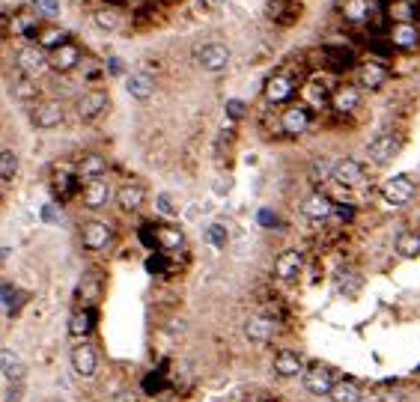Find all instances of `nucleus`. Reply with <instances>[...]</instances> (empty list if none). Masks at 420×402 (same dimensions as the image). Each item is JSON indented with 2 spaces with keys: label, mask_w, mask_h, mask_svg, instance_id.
Returning a JSON list of instances; mask_svg holds the SVG:
<instances>
[{
  "label": "nucleus",
  "mask_w": 420,
  "mask_h": 402,
  "mask_svg": "<svg viewBox=\"0 0 420 402\" xmlns=\"http://www.w3.org/2000/svg\"><path fill=\"white\" fill-rule=\"evenodd\" d=\"M358 84L363 89H379V87L388 84V69H384L382 63H375V60L363 63V66H358Z\"/></svg>",
  "instance_id": "24"
},
{
  "label": "nucleus",
  "mask_w": 420,
  "mask_h": 402,
  "mask_svg": "<svg viewBox=\"0 0 420 402\" xmlns=\"http://www.w3.org/2000/svg\"><path fill=\"white\" fill-rule=\"evenodd\" d=\"M137 236H140V241L147 244L149 251H158V239H156V227H152V223H143Z\"/></svg>",
  "instance_id": "45"
},
{
  "label": "nucleus",
  "mask_w": 420,
  "mask_h": 402,
  "mask_svg": "<svg viewBox=\"0 0 420 402\" xmlns=\"http://www.w3.org/2000/svg\"><path fill=\"white\" fill-rule=\"evenodd\" d=\"M110 239H114V227L105 221H87L84 227H81V244L87 251H105Z\"/></svg>",
  "instance_id": "8"
},
{
  "label": "nucleus",
  "mask_w": 420,
  "mask_h": 402,
  "mask_svg": "<svg viewBox=\"0 0 420 402\" xmlns=\"http://www.w3.org/2000/svg\"><path fill=\"white\" fill-rule=\"evenodd\" d=\"M331 402H361V385L352 382V378H337L334 387H331Z\"/></svg>",
  "instance_id": "28"
},
{
  "label": "nucleus",
  "mask_w": 420,
  "mask_h": 402,
  "mask_svg": "<svg viewBox=\"0 0 420 402\" xmlns=\"http://www.w3.org/2000/svg\"><path fill=\"white\" fill-rule=\"evenodd\" d=\"M370 51L379 54V57H391V54H393V45H391V39L373 36V39H370Z\"/></svg>",
  "instance_id": "44"
},
{
  "label": "nucleus",
  "mask_w": 420,
  "mask_h": 402,
  "mask_svg": "<svg viewBox=\"0 0 420 402\" xmlns=\"http://www.w3.org/2000/svg\"><path fill=\"white\" fill-rule=\"evenodd\" d=\"M75 191H78V176H75V170H69V167H57L51 176V194L57 203H63V200H69Z\"/></svg>",
  "instance_id": "17"
},
{
  "label": "nucleus",
  "mask_w": 420,
  "mask_h": 402,
  "mask_svg": "<svg viewBox=\"0 0 420 402\" xmlns=\"http://www.w3.org/2000/svg\"><path fill=\"white\" fill-rule=\"evenodd\" d=\"M388 39H391L393 48L412 51V48H417V27H414V24H393V30H391Z\"/></svg>",
  "instance_id": "30"
},
{
  "label": "nucleus",
  "mask_w": 420,
  "mask_h": 402,
  "mask_svg": "<svg viewBox=\"0 0 420 402\" xmlns=\"http://www.w3.org/2000/svg\"><path fill=\"white\" fill-rule=\"evenodd\" d=\"M24 301H27V295H24V292H18L13 283H0V310H3V313L15 316Z\"/></svg>",
  "instance_id": "31"
},
{
  "label": "nucleus",
  "mask_w": 420,
  "mask_h": 402,
  "mask_svg": "<svg viewBox=\"0 0 420 402\" xmlns=\"http://www.w3.org/2000/svg\"><path fill=\"white\" fill-rule=\"evenodd\" d=\"M81 63V48L75 42H63L60 48L48 51V69L54 72H72Z\"/></svg>",
  "instance_id": "12"
},
{
  "label": "nucleus",
  "mask_w": 420,
  "mask_h": 402,
  "mask_svg": "<svg viewBox=\"0 0 420 402\" xmlns=\"http://www.w3.org/2000/svg\"><path fill=\"white\" fill-rule=\"evenodd\" d=\"M156 239H158V251H179L185 244V236L176 227H156Z\"/></svg>",
  "instance_id": "36"
},
{
  "label": "nucleus",
  "mask_w": 420,
  "mask_h": 402,
  "mask_svg": "<svg viewBox=\"0 0 420 402\" xmlns=\"http://www.w3.org/2000/svg\"><path fill=\"white\" fill-rule=\"evenodd\" d=\"M197 63L203 66V72H220V69H227V63H230V48L227 45H220V42H206L197 48Z\"/></svg>",
  "instance_id": "9"
},
{
  "label": "nucleus",
  "mask_w": 420,
  "mask_h": 402,
  "mask_svg": "<svg viewBox=\"0 0 420 402\" xmlns=\"http://www.w3.org/2000/svg\"><path fill=\"white\" fill-rule=\"evenodd\" d=\"M331 179H334L340 188L352 191V188L367 185V170H363L361 161H355V158H340L337 164H331Z\"/></svg>",
  "instance_id": "3"
},
{
  "label": "nucleus",
  "mask_w": 420,
  "mask_h": 402,
  "mask_svg": "<svg viewBox=\"0 0 420 402\" xmlns=\"http://www.w3.org/2000/svg\"><path fill=\"white\" fill-rule=\"evenodd\" d=\"M278 328H280V322L274 316H269V313H253V316L245 322V334H248V340H253V343L274 340Z\"/></svg>",
  "instance_id": "10"
},
{
  "label": "nucleus",
  "mask_w": 420,
  "mask_h": 402,
  "mask_svg": "<svg viewBox=\"0 0 420 402\" xmlns=\"http://www.w3.org/2000/svg\"><path fill=\"white\" fill-rule=\"evenodd\" d=\"M274 373H278L280 378H298L304 373V357L292 352V349H283L274 355Z\"/></svg>",
  "instance_id": "22"
},
{
  "label": "nucleus",
  "mask_w": 420,
  "mask_h": 402,
  "mask_svg": "<svg viewBox=\"0 0 420 402\" xmlns=\"http://www.w3.org/2000/svg\"><path fill=\"white\" fill-rule=\"evenodd\" d=\"M325 63L334 72H343L349 66H355V51L352 48H325Z\"/></svg>",
  "instance_id": "35"
},
{
  "label": "nucleus",
  "mask_w": 420,
  "mask_h": 402,
  "mask_svg": "<svg viewBox=\"0 0 420 402\" xmlns=\"http://www.w3.org/2000/svg\"><path fill=\"white\" fill-rule=\"evenodd\" d=\"M167 387V375H164V370H152L147 373V378H143V394H161V390Z\"/></svg>",
  "instance_id": "40"
},
{
  "label": "nucleus",
  "mask_w": 420,
  "mask_h": 402,
  "mask_svg": "<svg viewBox=\"0 0 420 402\" xmlns=\"http://www.w3.org/2000/svg\"><path fill=\"white\" fill-rule=\"evenodd\" d=\"M167 268H170V256L164 253V251H152V253L147 256V271H149V274L161 277V274H167Z\"/></svg>",
  "instance_id": "38"
},
{
  "label": "nucleus",
  "mask_w": 420,
  "mask_h": 402,
  "mask_svg": "<svg viewBox=\"0 0 420 402\" xmlns=\"http://www.w3.org/2000/svg\"><path fill=\"white\" fill-rule=\"evenodd\" d=\"M331 209H334V200H331L328 194H322V191H316V194L301 200V215L307 221H328Z\"/></svg>",
  "instance_id": "18"
},
{
  "label": "nucleus",
  "mask_w": 420,
  "mask_h": 402,
  "mask_svg": "<svg viewBox=\"0 0 420 402\" xmlns=\"http://www.w3.org/2000/svg\"><path fill=\"white\" fill-rule=\"evenodd\" d=\"M6 256H9V251H6V248H0V265L6 262Z\"/></svg>",
  "instance_id": "54"
},
{
  "label": "nucleus",
  "mask_w": 420,
  "mask_h": 402,
  "mask_svg": "<svg viewBox=\"0 0 420 402\" xmlns=\"http://www.w3.org/2000/svg\"><path fill=\"white\" fill-rule=\"evenodd\" d=\"M114 197H117L119 211H126V215H135V211H140L143 203H147V191H143V185H140V182H126V185H119V191H117Z\"/></svg>",
  "instance_id": "13"
},
{
  "label": "nucleus",
  "mask_w": 420,
  "mask_h": 402,
  "mask_svg": "<svg viewBox=\"0 0 420 402\" xmlns=\"http://www.w3.org/2000/svg\"><path fill=\"white\" fill-rule=\"evenodd\" d=\"M98 295H102V274L98 271H87L81 277V283H78V301H81V307H93Z\"/></svg>",
  "instance_id": "25"
},
{
  "label": "nucleus",
  "mask_w": 420,
  "mask_h": 402,
  "mask_svg": "<svg viewBox=\"0 0 420 402\" xmlns=\"http://www.w3.org/2000/svg\"><path fill=\"white\" fill-rule=\"evenodd\" d=\"M206 241L212 244V248H227V241H230V232L224 223H212V227L206 230Z\"/></svg>",
  "instance_id": "41"
},
{
  "label": "nucleus",
  "mask_w": 420,
  "mask_h": 402,
  "mask_svg": "<svg viewBox=\"0 0 420 402\" xmlns=\"http://www.w3.org/2000/svg\"><path fill=\"white\" fill-rule=\"evenodd\" d=\"M331 218H334V221H352V218H355V206L334 203V209H331Z\"/></svg>",
  "instance_id": "47"
},
{
  "label": "nucleus",
  "mask_w": 420,
  "mask_h": 402,
  "mask_svg": "<svg viewBox=\"0 0 420 402\" xmlns=\"http://www.w3.org/2000/svg\"><path fill=\"white\" fill-rule=\"evenodd\" d=\"M0 373H3L9 382H24L27 366H24V361H21L13 349H0Z\"/></svg>",
  "instance_id": "27"
},
{
  "label": "nucleus",
  "mask_w": 420,
  "mask_h": 402,
  "mask_svg": "<svg viewBox=\"0 0 420 402\" xmlns=\"http://www.w3.org/2000/svg\"><path fill=\"white\" fill-rule=\"evenodd\" d=\"M304 96L310 98V105H319V107H322V105H328V96H331V93H328V87L322 84V77L316 75V77H310V84L304 87Z\"/></svg>",
  "instance_id": "37"
},
{
  "label": "nucleus",
  "mask_w": 420,
  "mask_h": 402,
  "mask_svg": "<svg viewBox=\"0 0 420 402\" xmlns=\"http://www.w3.org/2000/svg\"><path fill=\"white\" fill-rule=\"evenodd\" d=\"M15 66L27 81H36V77H42L48 72V54L42 51L39 45H27V48H21L15 54Z\"/></svg>",
  "instance_id": "2"
},
{
  "label": "nucleus",
  "mask_w": 420,
  "mask_h": 402,
  "mask_svg": "<svg viewBox=\"0 0 420 402\" xmlns=\"http://www.w3.org/2000/svg\"><path fill=\"white\" fill-rule=\"evenodd\" d=\"M328 105L334 107L337 114H343V117L352 114V110H355V107L361 105V93H358V87H349V84H346V87H337L334 93L328 96Z\"/></svg>",
  "instance_id": "23"
},
{
  "label": "nucleus",
  "mask_w": 420,
  "mask_h": 402,
  "mask_svg": "<svg viewBox=\"0 0 420 402\" xmlns=\"http://www.w3.org/2000/svg\"><path fill=\"white\" fill-rule=\"evenodd\" d=\"M295 77L292 75H286V72H278V75H271L269 81H265L262 87V98L265 102H271V105H286L290 98L295 96Z\"/></svg>",
  "instance_id": "5"
},
{
  "label": "nucleus",
  "mask_w": 420,
  "mask_h": 402,
  "mask_svg": "<svg viewBox=\"0 0 420 402\" xmlns=\"http://www.w3.org/2000/svg\"><path fill=\"white\" fill-rule=\"evenodd\" d=\"M156 206H158V211H161L164 218H173V215H176V209H173V203H170V197H167V194H158Z\"/></svg>",
  "instance_id": "50"
},
{
  "label": "nucleus",
  "mask_w": 420,
  "mask_h": 402,
  "mask_svg": "<svg viewBox=\"0 0 420 402\" xmlns=\"http://www.w3.org/2000/svg\"><path fill=\"white\" fill-rule=\"evenodd\" d=\"M301 268H304V256L298 253V251H283L278 260H274V277L283 283H292L298 274H301Z\"/></svg>",
  "instance_id": "15"
},
{
  "label": "nucleus",
  "mask_w": 420,
  "mask_h": 402,
  "mask_svg": "<svg viewBox=\"0 0 420 402\" xmlns=\"http://www.w3.org/2000/svg\"><path fill=\"white\" fill-rule=\"evenodd\" d=\"M393 248L400 256H405V260H414V256H420V232H400L393 241Z\"/></svg>",
  "instance_id": "34"
},
{
  "label": "nucleus",
  "mask_w": 420,
  "mask_h": 402,
  "mask_svg": "<svg viewBox=\"0 0 420 402\" xmlns=\"http://www.w3.org/2000/svg\"><path fill=\"white\" fill-rule=\"evenodd\" d=\"M107 107V93L105 89H90V93H84L78 98V117L84 122H93L96 117H102Z\"/></svg>",
  "instance_id": "16"
},
{
  "label": "nucleus",
  "mask_w": 420,
  "mask_h": 402,
  "mask_svg": "<svg viewBox=\"0 0 420 402\" xmlns=\"http://www.w3.org/2000/svg\"><path fill=\"white\" fill-rule=\"evenodd\" d=\"M396 152H400V137L391 134V131L375 134V137L370 140V147H367V155H370L373 164H388Z\"/></svg>",
  "instance_id": "11"
},
{
  "label": "nucleus",
  "mask_w": 420,
  "mask_h": 402,
  "mask_svg": "<svg viewBox=\"0 0 420 402\" xmlns=\"http://www.w3.org/2000/svg\"><path fill=\"white\" fill-rule=\"evenodd\" d=\"M69 364H72L75 375H81V378H93V375H96V370H98V352H96V345H93V343H87V340H81V343L72 349Z\"/></svg>",
  "instance_id": "6"
},
{
  "label": "nucleus",
  "mask_w": 420,
  "mask_h": 402,
  "mask_svg": "<svg viewBox=\"0 0 420 402\" xmlns=\"http://www.w3.org/2000/svg\"><path fill=\"white\" fill-rule=\"evenodd\" d=\"M96 328V307H78L69 316V334L75 340H87Z\"/></svg>",
  "instance_id": "21"
},
{
  "label": "nucleus",
  "mask_w": 420,
  "mask_h": 402,
  "mask_svg": "<svg viewBox=\"0 0 420 402\" xmlns=\"http://www.w3.org/2000/svg\"><path fill=\"white\" fill-rule=\"evenodd\" d=\"M93 21H96V27H102V30L119 27V15L114 13V9H98V13H93Z\"/></svg>",
  "instance_id": "42"
},
{
  "label": "nucleus",
  "mask_w": 420,
  "mask_h": 402,
  "mask_svg": "<svg viewBox=\"0 0 420 402\" xmlns=\"http://www.w3.org/2000/svg\"><path fill=\"white\" fill-rule=\"evenodd\" d=\"M310 119H313V114H310V107L307 105H290L280 114V131L286 134V137H298V134H304L307 128H310Z\"/></svg>",
  "instance_id": "7"
},
{
  "label": "nucleus",
  "mask_w": 420,
  "mask_h": 402,
  "mask_svg": "<svg viewBox=\"0 0 420 402\" xmlns=\"http://www.w3.org/2000/svg\"><path fill=\"white\" fill-rule=\"evenodd\" d=\"M81 200H84V206L87 209H102L107 200H110V185H107V179H90V182H84L81 188Z\"/></svg>",
  "instance_id": "20"
},
{
  "label": "nucleus",
  "mask_w": 420,
  "mask_h": 402,
  "mask_svg": "<svg viewBox=\"0 0 420 402\" xmlns=\"http://www.w3.org/2000/svg\"><path fill=\"white\" fill-rule=\"evenodd\" d=\"M42 218H45L48 223H60L63 221V211L57 209V203H48L45 209H42Z\"/></svg>",
  "instance_id": "51"
},
{
  "label": "nucleus",
  "mask_w": 420,
  "mask_h": 402,
  "mask_svg": "<svg viewBox=\"0 0 420 402\" xmlns=\"http://www.w3.org/2000/svg\"><path fill=\"white\" fill-rule=\"evenodd\" d=\"M126 89H128L131 98H137V102H147V98L156 93V77L147 75V72H135V75H128Z\"/></svg>",
  "instance_id": "26"
},
{
  "label": "nucleus",
  "mask_w": 420,
  "mask_h": 402,
  "mask_svg": "<svg viewBox=\"0 0 420 402\" xmlns=\"http://www.w3.org/2000/svg\"><path fill=\"white\" fill-rule=\"evenodd\" d=\"M63 42H69V33L63 27H45V30L39 27V33H36V45L42 51H54V48H60Z\"/></svg>",
  "instance_id": "33"
},
{
  "label": "nucleus",
  "mask_w": 420,
  "mask_h": 402,
  "mask_svg": "<svg viewBox=\"0 0 420 402\" xmlns=\"http://www.w3.org/2000/svg\"><path fill=\"white\" fill-rule=\"evenodd\" d=\"M21 396H24V382H9L6 387V402H21Z\"/></svg>",
  "instance_id": "49"
},
{
  "label": "nucleus",
  "mask_w": 420,
  "mask_h": 402,
  "mask_svg": "<svg viewBox=\"0 0 420 402\" xmlns=\"http://www.w3.org/2000/svg\"><path fill=\"white\" fill-rule=\"evenodd\" d=\"M301 378H304V387L310 390L313 396H328L337 382V370L328 364H310V366H304Z\"/></svg>",
  "instance_id": "1"
},
{
  "label": "nucleus",
  "mask_w": 420,
  "mask_h": 402,
  "mask_svg": "<svg viewBox=\"0 0 420 402\" xmlns=\"http://www.w3.org/2000/svg\"><path fill=\"white\" fill-rule=\"evenodd\" d=\"M30 119H33V126L42 128V131L57 128L60 122H63V105L60 102H51V98H48V102H39L36 107H33Z\"/></svg>",
  "instance_id": "14"
},
{
  "label": "nucleus",
  "mask_w": 420,
  "mask_h": 402,
  "mask_svg": "<svg viewBox=\"0 0 420 402\" xmlns=\"http://www.w3.org/2000/svg\"><path fill=\"white\" fill-rule=\"evenodd\" d=\"M224 110H227V117H230V119H241V117L248 114V107H245V102H241V98H227Z\"/></svg>",
  "instance_id": "46"
},
{
  "label": "nucleus",
  "mask_w": 420,
  "mask_h": 402,
  "mask_svg": "<svg viewBox=\"0 0 420 402\" xmlns=\"http://www.w3.org/2000/svg\"><path fill=\"white\" fill-rule=\"evenodd\" d=\"M107 72H110V75H119V72H123V63H119L117 57H110V60H107Z\"/></svg>",
  "instance_id": "52"
},
{
  "label": "nucleus",
  "mask_w": 420,
  "mask_h": 402,
  "mask_svg": "<svg viewBox=\"0 0 420 402\" xmlns=\"http://www.w3.org/2000/svg\"><path fill=\"white\" fill-rule=\"evenodd\" d=\"M414 15H417L414 0H391L388 3V18L393 24H414Z\"/></svg>",
  "instance_id": "29"
},
{
  "label": "nucleus",
  "mask_w": 420,
  "mask_h": 402,
  "mask_svg": "<svg viewBox=\"0 0 420 402\" xmlns=\"http://www.w3.org/2000/svg\"><path fill=\"white\" fill-rule=\"evenodd\" d=\"M33 9L42 18H57L60 15V0H33Z\"/></svg>",
  "instance_id": "43"
},
{
  "label": "nucleus",
  "mask_w": 420,
  "mask_h": 402,
  "mask_svg": "<svg viewBox=\"0 0 420 402\" xmlns=\"http://www.w3.org/2000/svg\"><path fill=\"white\" fill-rule=\"evenodd\" d=\"M110 402H137V396L135 394H119L117 399H110Z\"/></svg>",
  "instance_id": "53"
},
{
  "label": "nucleus",
  "mask_w": 420,
  "mask_h": 402,
  "mask_svg": "<svg viewBox=\"0 0 420 402\" xmlns=\"http://www.w3.org/2000/svg\"><path fill=\"white\" fill-rule=\"evenodd\" d=\"M107 173V158L98 152H87L84 158L78 161L75 167V176H78V182H90V179H102Z\"/></svg>",
  "instance_id": "19"
},
{
  "label": "nucleus",
  "mask_w": 420,
  "mask_h": 402,
  "mask_svg": "<svg viewBox=\"0 0 420 402\" xmlns=\"http://www.w3.org/2000/svg\"><path fill=\"white\" fill-rule=\"evenodd\" d=\"M15 173H18V155L13 149H3L0 152V179L9 182V179H15Z\"/></svg>",
  "instance_id": "39"
},
{
  "label": "nucleus",
  "mask_w": 420,
  "mask_h": 402,
  "mask_svg": "<svg viewBox=\"0 0 420 402\" xmlns=\"http://www.w3.org/2000/svg\"><path fill=\"white\" fill-rule=\"evenodd\" d=\"M343 15H346V21H352V24H363V21H370V15H373V3L370 0H346V3H343Z\"/></svg>",
  "instance_id": "32"
},
{
  "label": "nucleus",
  "mask_w": 420,
  "mask_h": 402,
  "mask_svg": "<svg viewBox=\"0 0 420 402\" xmlns=\"http://www.w3.org/2000/svg\"><path fill=\"white\" fill-rule=\"evenodd\" d=\"M48 402H66V399H48Z\"/></svg>",
  "instance_id": "55"
},
{
  "label": "nucleus",
  "mask_w": 420,
  "mask_h": 402,
  "mask_svg": "<svg viewBox=\"0 0 420 402\" xmlns=\"http://www.w3.org/2000/svg\"><path fill=\"white\" fill-rule=\"evenodd\" d=\"M414 191H417V182H414V176H408V173L393 176L382 185V197L388 200L391 206H405L408 200L414 197Z\"/></svg>",
  "instance_id": "4"
},
{
  "label": "nucleus",
  "mask_w": 420,
  "mask_h": 402,
  "mask_svg": "<svg viewBox=\"0 0 420 402\" xmlns=\"http://www.w3.org/2000/svg\"><path fill=\"white\" fill-rule=\"evenodd\" d=\"M257 221H260V227H280V218L274 215L271 209H260V215H257Z\"/></svg>",
  "instance_id": "48"
}]
</instances>
